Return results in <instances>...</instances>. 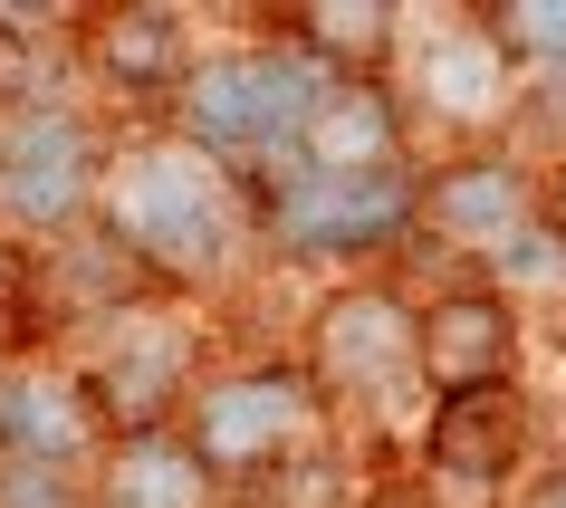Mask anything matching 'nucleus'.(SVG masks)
Listing matches in <instances>:
<instances>
[{"mask_svg": "<svg viewBox=\"0 0 566 508\" xmlns=\"http://www.w3.org/2000/svg\"><path fill=\"white\" fill-rule=\"evenodd\" d=\"M96 231L116 240L145 288H192L250 240V192H240L221 163H202L174 135H145V145L106 154V182H96Z\"/></svg>", "mask_w": 566, "mask_h": 508, "instance_id": "f257e3e1", "label": "nucleus"}, {"mask_svg": "<svg viewBox=\"0 0 566 508\" xmlns=\"http://www.w3.org/2000/svg\"><path fill=\"white\" fill-rule=\"evenodd\" d=\"M413 231V182L394 173H289L250 182V240H269V260H375Z\"/></svg>", "mask_w": 566, "mask_h": 508, "instance_id": "f03ea898", "label": "nucleus"}, {"mask_svg": "<svg viewBox=\"0 0 566 508\" xmlns=\"http://www.w3.org/2000/svg\"><path fill=\"white\" fill-rule=\"evenodd\" d=\"M182 451L202 461L211 489H250L269 479L298 442H317V384L298 364H240V374H202L192 403H182Z\"/></svg>", "mask_w": 566, "mask_h": 508, "instance_id": "7ed1b4c3", "label": "nucleus"}, {"mask_svg": "<svg viewBox=\"0 0 566 508\" xmlns=\"http://www.w3.org/2000/svg\"><path fill=\"white\" fill-rule=\"evenodd\" d=\"M96 182H106V145H96L87 106H67V96L0 106V231L20 250L77 231L96 211Z\"/></svg>", "mask_w": 566, "mask_h": 508, "instance_id": "20e7f679", "label": "nucleus"}, {"mask_svg": "<svg viewBox=\"0 0 566 508\" xmlns=\"http://www.w3.org/2000/svg\"><path fill=\"white\" fill-rule=\"evenodd\" d=\"M59 364L96 403L106 442H125V432H174L182 403H192V336H182L174 317H154V307H116V317L87 327L77 356H59Z\"/></svg>", "mask_w": 566, "mask_h": 508, "instance_id": "39448f33", "label": "nucleus"}, {"mask_svg": "<svg viewBox=\"0 0 566 508\" xmlns=\"http://www.w3.org/2000/svg\"><path fill=\"white\" fill-rule=\"evenodd\" d=\"M518 442H528L518 384L442 393L432 422H422V508H509Z\"/></svg>", "mask_w": 566, "mask_h": 508, "instance_id": "423d86ee", "label": "nucleus"}, {"mask_svg": "<svg viewBox=\"0 0 566 508\" xmlns=\"http://www.w3.org/2000/svg\"><path fill=\"white\" fill-rule=\"evenodd\" d=\"M317 393H336V403H385L394 384H413V307L394 298V288H336L327 307H317V346H307L298 364Z\"/></svg>", "mask_w": 566, "mask_h": 508, "instance_id": "0eeeda50", "label": "nucleus"}, {"mask_svg": "<svg viewBox=\"0 0 566 508\" xmlns=\"http://www.w3.org/2000/svg\"><path fill=\"white\" fill-rule=\"evenodd\" d=\"M0 461H39V470H96L106 461V422L59 356L0 364Z\"/></svg>", "mask_w": 566, "mask_h": 508, "instance_id": "6e6552de", "label": "nucleus"}, {"mask_svg": "<svg viewBox=\"0 0 566 508\" xmlns=\"http://www.w3.org/2000/svg\"><path fill=\"white\" fill-rule=\"evenodd\" d=\"M67 49H77V67H87L106 96H125V106H174L182 77H192L182 10H77Z\"/></svg>", "mask_w": 566, "mask_h": 508, "instance_id": "1a4fd4ad", "label": "nucleus"}, {"mask_svg": "<svg viewBox=\"0 0 566 508\" xmlns=\"http://www.w3.org/2000/svg\"><path fill=\"white\" fill-rule=\"evenodd\" d=\"M413 364L432 393H480L509 384L518 364V317L500 288H442L432 307H413Z\"/></svg>", "mask_w": 566, "mask_h": 508, "instance_id": "9d476101", "label": "nucleus"}, {"mask_svg": "<svg viewBox=\"0 0 566 508\" xmlns=\"http://www.w3.org/2000/svg\"><path fill=\"white\" fill-rule=\"evenodd\" d=\"M289 163H307V173H394V163H403V116H394V96L375 87V77H327ZM289 163H279V173H289Z\"/></svg>", "mask_w": 566, "mask_h": 508, "instance_id": "9b49d317", "label": "nucleus"}, {"mask_svg": "<svg viewBox=\"0 0 566 508\" xmlns=\"http://www.w3.org/2000/svg\"><path fill=\"white\" fill-rule=\"evenodd\" d=\"M537 192L518 182V163H451V173H432L413 192V231H432L442 250H490V240H509V221L528 211Z\"/></svg>", "mask_w": 566, "mask_h": 508, "instance_id": "f8f14e48", "label": "nucleus"}, {"mask_svg": "<svg viewBox=\"0 0 566 508\" xmlns=\"http://www.w3.org/2000/svg\"><path fill=\"white\" fill-rule=\"evenodd\" d=\"M96 508H221V489L182 451V432H125L96 461Z\"/></svg>", "mask_w": 566, "mask_h": 508, "instance_id": "ddd939ff", "label": "nucleus"}, {"mask_svg": "<svg viewBox=\"0 0 566 508\" xmlns=\"http://www.w3.org/2000/svg\"><path fill=\"white\" fill-rule=\"evenodd\" d=\"M279 39H289L317 77H356V67L375 77L403 30H394L385 0H307V10H279Z\"/></svg>", "mask_w": 566, "mask_h": 508, "instance_id": "4468645a", "label": "nucleus"}, {"mask_svg": "<svg viewBox=\"0 0 566 508\" xmlns=\"http://www.w3.org/2000/svg\"><path fill=\"white\" fill-rule=\"evenodd\" d=\"M537 211H547V221H557V231H566V173L547 182V192H537Z\"/></svg>", "mask_w": 566, "mask_h": 508, "instance_id": "2eb2a0df", "label": "nucleus"}, {"mask_svg": "<svg viewBox=\"0 0 566 508\" xmlns=\"http://www.w3.org/2000/svg\"><path fill=\"white\" fill-rule=\"evenodd\" d=\"M528 508H566V479H547V489H537V499Z\"/></svg>", "mask_w": 566, "mask_h": 508, "instance_id": "dca6fc26", "label": "nucleus"}]
</instances>
